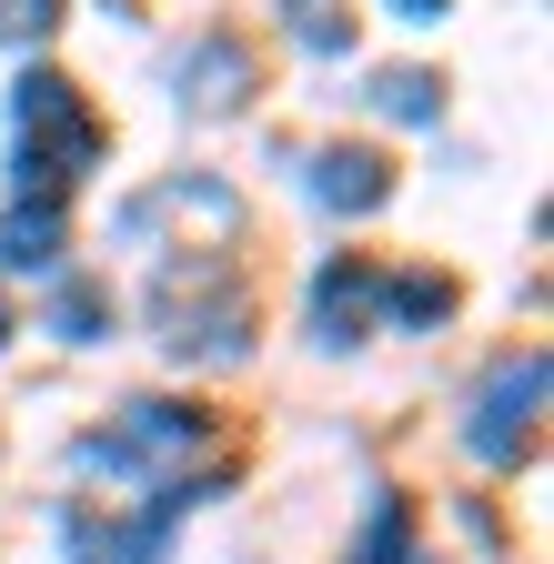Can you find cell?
<instances>
[{"label": "cell", "mask_w": 554, "mask_h": 564, "mask_svg": "<svg viewBox=\"0 0 554 564\" xmlns=\"http://www.w3.org/2000/svg\"><path fill=\"white\" fill-rule=\"evenodd\" d=\"M11 121H21V192H41V202H61L101 162V121L82 111V91L61 82V70H21Z\"/></svg>", "instance_id": "1"}, {"label": "cell", "mask_w": 554, "mask_h": 564, "mask_svg": "<svg viewBox=\"0 0 554 564\" xmlns=\"http://www.w3.org/2000/svg\"><path fill=\"white\" fill-rule=\"evenodd\" d=\"M534 403H544V352H504V364L484 373V393H474L464 444H474L484 464H514V454H534Z\"/></svg>", "instance_id": "2"}, {"label": "cell", "mask_w": 554, "mask_h": 564, "mask_svg": "<svg viewBox=\"0 0 554 564\" xmlns=\"http://www.w3.org/2000/svg\"><path fill=\"white\" fill-rule=\"evenodd\" d=\"M202 444H213V423H202L192 403H131L111 434L82 444V464H111V474H142V464H192Z\"/></svg>", "instance_id": "3"}, {"label": "cell", "mask_w": 554, "mask_h": 564, "mask_svg": "<svg viewBox=\"0 0 554 564\" xmlns=\"http://www.w3.org/2000/svg\"><path fill=\"white\" fill-rule=\"evenodd\" d=\"M202 505L192 484H162V505L142 514V524H91V514H72V554L82 564H162V544H172V524Z\"/></svg>", "instance_id": "4"}, {"label": "cell", "mask_w": 554, "mask_h": 564, "mask_svg": "<svg viewBox=\"0 0 554 564\" xmlns=\"http://www.w3.org/2000/svg\"><path fill=\"white\" fill-rule=\"evenodd\" d=\"M242 91H252V51L242 41H202L182 61V101L192 111H242Z\"/></svg>", "instance_id": "5"}, {"label": "cell", "mask_w": 554, "mask_h": 564, "mask_svg": "<svg viewBox=\"0 0 554 564\" xmlns=\"http://www.w3.org/2000/svg\"><path fill=\"white\" fill-rule=\"evenodd\" d=\"M363 313H373V262H333L323 282H313V343H354L363 333Z\"/></svg>", "instance_id": "6"}, {"label": "cell", "mask_w": 554, "mask_h": 564, "mask_svg": "<svg viewBox=\"0 0 554 564\" xmlns=\"http://www.w3.org/2000/svg\"><path fill=\"white\" fill-rule=\"evenodd\" d=\"M313 192H323L333 212H373V202L393 192V162H383V152H354V141H333V152L313 162Z\"/></svg>", "instance_id": "7"}, {"label": "cell", "mask_w": 554, "mask_h": 564, "mask_svg": "<svg viewBox=\"0 0 554 564\" xmlns=\"http://www.w3.org/2000/svg\"><path fill=\"white\" fill-rule=\"evenodd\" d=\"M0 262H11V272H61V202L0 212Z\"/></svg>", "instance_id": "8"}, {"label": "cell", "mask_w": 554, "mask_h": 564, "mask_svg": "<svg viewBox=\"0 0 554 564\" xmlns=\"http://www.w3.org/2000/svg\"><path fill=\"white\" fill-rule=\"evenodd\" d=\"M202 282H213V352H232V343H242V293H232V272H222V262L202 272ZM192 323H202L192 303H162V333H172V352L192 343Z\"/></svg>", "instance_id": "9"}, {"label": "cell", "mask_w": 554, "mask_h": 564, "mask_svg": "<svg viewBox=\"0 0 554 564\" xmlns=\"http://www.w3.org/2000/svg\"><path fill=\"white\" fill-rule=\"evenodd\" d=\"M283 31L303 51H354V11L343 0H283Z\"/></svg>", "instance_id": "10"}, {"label": "cell", "mask_w": 554, "mask_h": 564, "mask_svg": "<svg viewBox=\"0 0 554 564\" xmlns=\"http://www.w3.org/2000/svg\"><path fill=\"white\" fill-rule=\"evenodd\" d=\"M373 101H383L393 121H434V111H444V82H434V70H383Z\"/></svg>", "instance_id": "11"}, {"label": "cell", "mask_w": 554, "mask_h": 564, "mask_svg": "<svg viewBox=\"0 0 554 564\" xmlns=\"http://www.w3.org/2000/svg\"><path fill=\"white\" fill-rule=\"evenodd\" d=\"M393 313L403 323H444L454 313V282L444 272H393Z\"/></svg>", "instance_id": "12"}, {"label": "cell", "mask_w": 554, "mask_h": 564, "mask_svg": "<svg viewBox=\"0 0 554 564\" xmlns=\"http://www.w3.org/2000/svg\"><path fill=\"white\" fill-rule=\"evenodd\" d=\"M101 313H111V303L91 293V282H61V293H51V333H72V343H91Z\"/></svg>", "instance_id": "13"}, {"label": "cell", "mask_w": 554, "mask_h": 564, "mask_svg": "<svg viewBox=\"0 0 554 564\" xmlns=\"http://www.w3.org/2000/svg\"><path fill=\"white\" fill-rule=\"evenodd\" d=\"M51 21H61V0H0V41H51Z\"/></svg>", "instance_id": "14"}, {"label": "cell", "mask_w": 554, "mask_h": 564, "mask_svg": "<svg viewBox=\"0 0 554 564\" xmlns=\"http://www.w3.org/2000/svg\"><path fill=\"white\" fill-rule=\"evenodd\" d=\"M403 534H413V514H403V505H383V514H373V554H363V564H413V554H403Z\"/></svg>", "instance_id": "15"}, {"label": "cell", "mask_w": 554, "mask_h": 564, "mask_svg": "<svg viewBox=\"0 0 554 564\" xmlns=\"http://www.w3.org/2000/svg\"><path fill=\"white\" fill-rule=\"evenodd\" d=\"M393 11H403V21H434V11H444V0H393Z\"/></svg>", "instance_id": "16"}, {"label": "cell", "mask_w": 554, "mask_h": 564, "mask_svg": "<svg viewBox=\"0 0 554 564\" xmlns=\"http://www.w3.org/2000/svg\"><path fill=\"white\" fill-rule=\"evenodd\" d=\"M11 333H21V323H11V293H0V343H11Z\"/></svg>", "instance_id": "17"}]
</instances>
